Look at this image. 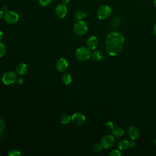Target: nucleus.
<instances>
[{
	"instance_id": "14",
	"label": "nucleus",
	"mask_w": 156,
	"mask_h": 156,
	"mask_svg": "<svg viewBox=\"0 0 156 156\" xmlns=\"http://www.w3.org/2000/svg\"><path fill=\"white\" fill-rule=\"evenodd\" d=\"M111 132L113 136L120 138L124 135V130L122 128L120 127H113L111 130Z\"/></svg>"
},
{
	"instance_id": "11",
	"label": "nucleus",
	"mask_w": 156,
	"mask_h": 156,
	"mask_svg": "<svg viewBox=\"0 0 156 156\" xmlns=\"http://www.w3.org/2000/svg\"><path fill=\"white\" fill-rule=\"evenodd\" d=\"M98 39L95 36H90L87 40V47L90 49H95L98 46Z\"/></svg>"
},
{
	"instance_id": "32",
	"label": "nucleus",
	"mask_w": 156,
	"mask_h": 156,
	"mask_svg": "<svg viewBox=\"0 0 156 156\" xmlns=\"http://www.w3.org/2000/svg\"><path fill=\"white\" fill-rule=\"evenodd\" d=\"M4 15V12L2 10H0V20L2 18Z\"/></svg>"
},
{
	"instance_id": "26",
	"label": "nucleus",
	"mask_w": 156,
	"mask_h": 156,
	"mask_svg": "<svg viewBox=\"0 0 156 156\" xmlns=\"http://www.w3.org/2000/svg\"><path fill=\"white\" fill-rule=\"evenodd\" d=\"M106 127L108 129H110V130H112L114 127H113V123L111 121H108L107 123H106Z\"/></svg>"
},
{
	"instance_id": "8",
	"label": "nucleus",
	"mask_w": 156,
	"mask_h": 156,
	"mask_svg": "<svg viewBox=\"0 0 156 156\" xmlns=\"http://www.w3.org/2000/svg\"><path fill=\"white\" fill-rule=\"evenodd\" d=\"M115 143V138L113 135H107L102 137L101 141V144L103 148L108 149L111 147Z\"/></svg>"
},
{
	"instance_id": "7",
	"label": "nucleus",
	"mask_w": 156,
	"mask_h": 156,
	"mask_svg": "<svg viewBox=\"0 0 156 156\" xmlns=\"http://www.w3.org/2000/svg\"><path fill=\"white\" fill-rule=\"evenodd\" d=\"M55 67H56V69L59 73H65L68 70L69 67L68 62L66 58L63 57L60 58L56 62Z\"/></svg>"
},
{
	"instance_id": "24",
	"label": "nucleus",
	"mask_w": 156,
	"mask_h": 156,
	"mask_svg": "<svg viewBox=\"0 0 156 156\" xmlns=\"http://www.w3.org/2000/svg\"><path fill=\"white\" fill-rule=\"evenodd\" d=\"M109 155L110 156H120L121 155V153L117 149H113L110 152Z\"/></svg>"
},
{
	"instance_id": "19",
	"label": "nucleus",
	"mask_w": 156,
	"mask_h": 156,
	"mask_svg": "<svg viewBox=\"0 0 156 156\" xmlns=\"http://www.w3.org/2000/svg\"><path fill=\"white\" fill-rule=\"evenodd\" d=\"M129 147V141L126 140H122L118 143V148L120 150H125Z\"/></svg>"
},
{
	"instance_id": "12",
	"label": "nucleus",
	"mask_w": 156,
	"mask_h": 156,
	"mask_svg": "<svg viewBox=\"0 0 156 156\" xmlns=\"http://www.w3.org/2000/svg\"><path fill=\"white\" fill-rule=\"evenodd\" d=\"M28 66L25 63L21 62L17 65L15 68V72L18 75L23 76L27 71Z\"/></svg>"
},
{
	"instance_id": "31",
	"label": "nucleus",
	"mask_w": 156,
	"mask_h": 156,
	"mask_svg": "<svg viewBox=\"0 0 156 156\" xmlns=\"http://www.w3.org/2000/svg\"><path fill=\"white\" fill-rule=\"evenodd\" d=\"M153 31H154V33L155 34V35L156 36V23L154 24V27H153Z\"/></svg>"
},
{
	"instance_id": "17",
	"label": "nucleus",
	"mask_w": 156,
	"mask_h": 156,
	"mask_svg": "<svg viewBox=\"0 0 156 156\" xmlns=\"http://www.w3.org/2000/svg\"><path fill=\"white\" fill-rule=\"evenodd\" d=\"M62 81L65 85H69L72 82V77L68 73H64L62 76Z\"/></svg>"
},
{
	"instance_id": "23",
	"label": "nucleus",
	"mask_w": 156,
	"mask_h": 156,
	"mask_svg": "<svg viewBox=\"0 0 156 156\" xmlns=\"http://www.w3.org/2000/svg\"><path fill=\"white\" fill-rule=\"evenodd\" d=\"M39 4L43 7H47L52 2V0H38Z\"/></svg>"
},
{
	"instance_id": "6",
	"label": "nucleus",
	"mask_w": 156,
	"mask_h": 156,
	"mask_svg": "<svg viewBox=\"0 0 156 156\" xmlns=\"http://www.w3.org/2000/svg\"><path fill=\"white\" fill-rule=\"evenodd\" d=\"M5 21L10 24L16 23L19 20V15L17 13L13 11H7L4 15Z\"/></svg>"
},
{
	"instance_id": "1",
	"label": "nucleus",
	"mask_w": 156,
	"mask_h": 156,
	"mask_svg": "<svg viewBox=\"0 0 156 156\" xmlns=\"http://www.w3.org/2000/svg\"><path fill=\"white\" fill-rule=\"evenodd\" d=\"M124 43V36L119 32L113 31L107 34L105 38V48L107 53L112 56L118 55Z\"/></svg>"
},
{
	"instance_id": "30",
	"label": "nucleus",
	"mask_w": 156,
	"mask_h": 156,
	"mask_svg": "<svg viewBox=\"0 0 156 156\" xmlns=\"http://www.w3.org/2000/svg\"><path fill=\"white\" fill-rule=\"evenodd\" d=\"M62 4H63L66 5V4H68V3H69V0H62Z\"/></svg>"
},
{
	"instance_id": "15",
	"label": "nucleus",
	"mask_w": 156,
	"mask_h": 156,
	"mask_svg": "<svg viewBox=\"0 0 156 156\" xmlns=\"http://www.w3.org/2000/svg\"><path fill=\"white\" fill-rule=\"evenodd\" d=\"M91 57H92L93 60L96 62H99L102 60L104 58L103 53L99 51V50H95L93 51V52L91 54Z\"/></svg>"
},
{
	"instance_id": "5",
	"label": "nucleus",
	"mask_w": 156,
	"mask_h": 156,
	"mask_svg": "<svg viewBox=\"0 0 156 156\" xmlns=\"http://www.w3.org/2000/svg\"><path fill=\"white\" fill-rule=\"evenodd\" d=\"M112 14V9L107 5L100 6L96 12V15L100 20H105L110 17Z\"/></svg>"
},
{
	"instance_id": "21",
	"label": "nucleus",
	"mask_w": 156,
	"mask_h": 156,
	"mask_svg": "<svg viewBox=\"0 0 156 156\" xmlns=\"http://www.w3.org/2000/svg\"><path fill=\"white\" fill-rule=\"evenodd\" d=\"M7 52V49L5 45L2 43L0 42V58L4 57Z\"/></svg>"
},
{
	"instance_id": "34",
	"label": "nucleus",
	"mask_w": 156,
	"mask_h": 156,
	"mask_svg": "<svg viewBox=\"0 0 156 156\" xmlns=\"http://www.w3.org/2000/svg\"><path fill=\"white\" fill-rule=\"evenodd\" d=\"M153 3H154V6L156 7V0H154V1H153Z\"/></svg>"
},
{
	"instance_id": "28",
	"label": "nucleus",
	"mask_w": 156,
	"mask_h": 156,
	"mask_svg": "<svg viewBox=\"0 0 156 156\" xmlns=\"http://www.w3.org/2000/svg\"><path fill=\"white\" fill-rule=\"evenodd\" d=\"M135 145V141L133 140L129 141V147H133Z\"/></svg>"
},
{
	"instance_id": "13",
	"label": "nucleus",
	"mask_w": 156,
	"mask_h": 156,
	"mask_svg": "<svg viewBox=\"0 0 156 156\" xmlns=\"http://www.w3.org/2000/svg\"><path fill=\"white\" fill-rule=\"evenodd\" d=\"M128 135L132 140H135L138 138L140 135V131L137 127L131 126L128 129Z\"/></svg>"
},
{
	"instance_id": "35",
	"label": "nucleus",
	"mask_w": 156,
	"mask_h": 156,
	"mask_svg": "<svg viewBox=\"0 0 156 156\" xmlns=\"http://www.w3.org/2000/svg\"><path fill=\"white\" fill-rule=\"evenodd\" d=\"M154 144L155 146L156 147V139H155V140H154Z\"/></svg>"
},
{
	"instance_id": "27",
	"label": "nucleus",
	"mask_w": 156,
	"mask_h": 156,
	"mask_svg": "<svg viewBox=\"0 0 156 156\" xmlns=\"http://www.w3.org/2000/svg\"><path fill=\"white\" fill-rule=\"evenodd\" d=\"M23 82H24V80H23V78H21V77H18V78H17V79H16V82H17L18 84H20V85L22 84V83H23Z\"/></svg>"
},
{
	"instance_id": "33",
	"label": "nucleus",
	"mask_w": 156,
	"mask_h": 156,
	"mask_svg": "<svg viewBox=\"0 0 156 156\" xmlns=\"http://www.w3.org/2000/svg\"><path fill=\"white\" fill-rule=\"evenodd\" d=\"M7 10H8V8H7V7H6V6H4V7H2V11L3 12H7Z\"/></svg>"
},
{
	"instance_id": "16",
	"label": "nucleus",
	"mask_w": 156,
	"mask_h": 156,
	"mask_svg": "<svg viewBox=\"0 0 156 156\" xmlns=\"http://www.w3.org/2000/svg\"><path fill=\"white\" fill-rule=\"evenodd\" d=\"M86 16L87 15L85 12H83V10H77L74 13V20L76 21H82L86 18Z\"/></svg>"
},
{
	"instance_id": "18",
	"label": "nucleus",
	"mask_w": 156,
	"mask_h": 156,
	"mask_svg": "<svg viewBox=\"0 0 156 156\" xmlns=\"http://www.w3.org/2000/svg\"><path fill=\"white\" fill-rule=\"evenodd\" d=\"M71 121V116H70L69 115L64 114L61 116L60 117V121L63 124H69Z\"/></svg>"
},
{
	"instance_id": "2",
	"label": "nucleus",
	"mask_w": 156,
	"mask_h": 156,
	"mask_svg": "<svg viewBox=\"0 0 156 156\" xmlns=\"http://www.w3.org/2000/svg\"><path fill=\"white\" fill-rule=\"evenodd\" d=\"M91 55L90 49L86 46H81L77 49L75 52L76 58L80 62L88 60Z\"/></svg>"
},
{
	"instance_id": "29",
	"label": "nucleus",
	"mask_w": 156,
	"mask_h": 156,
	"mask_svg": "<svg viewBox=\"0 0 156 156\" xmlns=\"http://www.w3.org/2000/svg\"><path fill=\"white\" fill-rule=\"evenodd\" d=\"M3 37H4V34H3L2 31H1V30H0V42H1V41L2 40Z\"/></svg>"
},
{
	"instance_id": "4",
	"label": "nucleus",
	"mask_w": 156,
	"mask_h": 156,
	"mask_svg": "<svg viewBox=\"0 0 156 156\" xmlns=\"http://www.w3.org/2000/svg\"><path fill=\"white\" fill-rule=\"evenodd\" d=\"M17 74L13 71H5L2 77V81L5 85H11L16 82Z\"/></svg>"
},
{
	"instance_id": "20",
	"label": "nucleus",
	"mask_w": 156,
	"mask_h": 156,
	"mask_svg": "<svg viewBox=\"0 0 156 156\" xmlns=\"http://www.w3.org/2000/svg\"><path fill=\"white\" fill-rule=\"evenodd\" d=\"M92 149L93 150L94 152H96V153H100L103 150V147L102 146L101 143H95L93 144Z\"/></svg>"
},
{
	"instance_id": "10",
	"label": "nucleus",
	"mask_w": 156,
	"mask_h": 156,
	"mask_svg": "<svg viewBox=\"0 0 156 156\" xmlns=\"http://www.w3.org/2000/svg\"><path fill=\"white\" fill-rule=\"evenodd\" d=\"M55 13L60 18H63L67 14V9L65 4H59L55 8Z\"/></svg>"
},
{
	"instance_id": "3",
	"label": "nucleus",
	"mask_w": 156,
	"mask_h": 156,
	"mask_svg": "<svg viewBox=\"0 0 156 156\" xmlns=\"http://www.w3.org/2000/svg\"><path fill=\"white\" fill-rule=\"evenodd\" d=\"M87 24L83 20L77 21L73 26V31L75 34L79 36L84 35L88 31Z\"/></svg>"
},
{
	"instance_id": "22",
	"label": "nucleus",
	"mask_w": 156,
	"mask_h": 156,
	"mask_svg": "<svg viewBox=\"0 0 156 156\" xmlns=\"http://www.w3.org/2000/svg\"><path fill=\"white\" fill-rule=\"evenodd\" d=\"M7 155L9 156H19L21 155V153L18 149H12L8 152Z\"/></svg>"
},
{
	"instance_id": "25",
	"label": "nucleus",
	"mask_w": 156,
	"mask_h": 156,
	"mask_svg": "<svg viewBox=\"0 0 156 156\" xmlns=\"http://www.w3.org/2000/svg\"><path fill=\"white\" fill-rule=\"evenodd\" d=\"M5 122L4 120L0 118V133L4 132V130H5Z\"/></svg>"
},
{
	"instance_id": "36",
	"label": "nucleus",
	"mask_w": 156,
	"mask_h": 156,
	"mask_svg": "<svg viewBox=\"0 0 156 156\" xmlns=\"http://www.w3.org/2000/svg\"><path fill=\"white\" fill-rule=\"evenodd\" d=\"M141 1H146V0H141Z\"/></svg>"
},
{
	"instance_id": "9",
	"label": "nucleus",
	"mask_w": 156,
	"mask_h": 156,
	"mask_svg": "<svg viewBox=\"0 0 156 156\" xmlns=\"http://www.w3.org/2000/svg\"><path fill=\"white\" fill-rule=\"evenodd\" d=\"M85 115L79 112L75 113L71 116V121L73 124L77 126L83 124L85 122Z\"/></svg>"
}]
</instances>
